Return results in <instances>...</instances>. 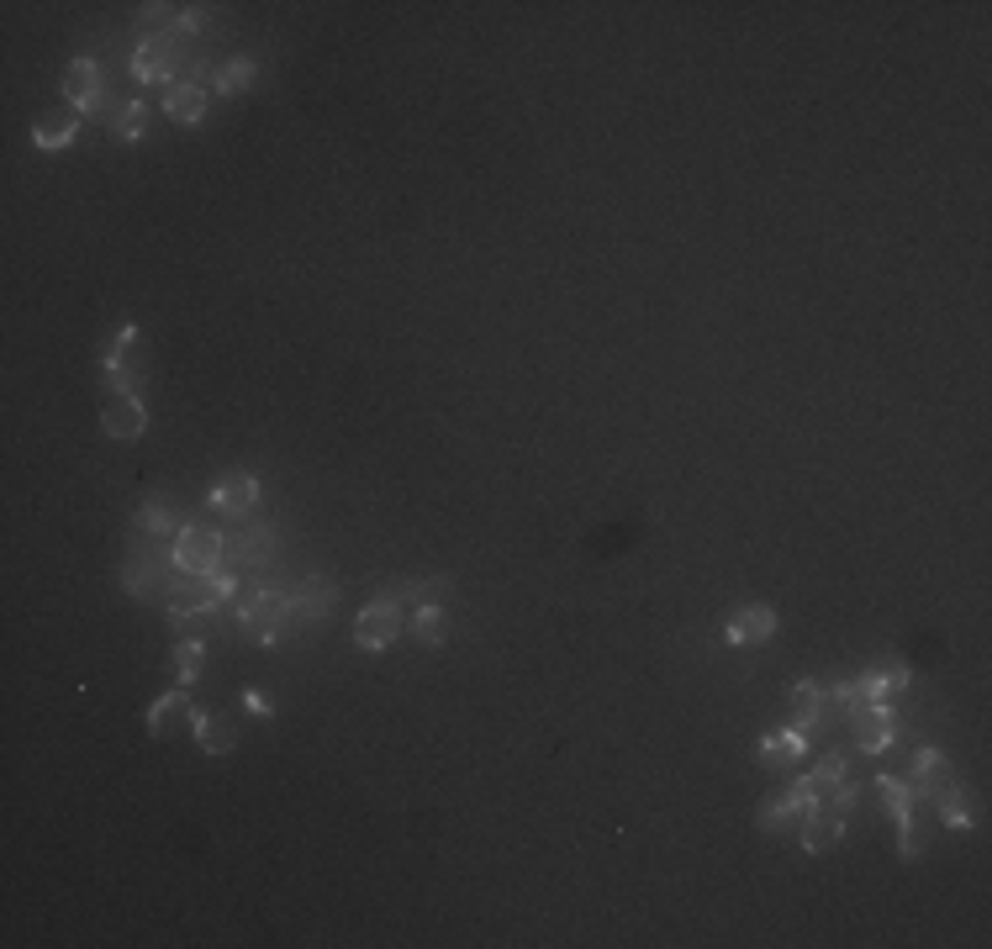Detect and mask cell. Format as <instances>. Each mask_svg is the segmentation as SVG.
I'll return each instance as SVG.
<instances>
[{
    "mask_svg": "<svg viewBox=\"0 0 992 949\" xmlns=\"http://www.w3.org/2000/svg\"><path fill=\"white\" fill-rule=\"evenodd\" d=\"M855 807V781H840L829 786L819 802L802 812V850L808 854H823L840 844V833H845V812Z\"/></svg>",
    "mask_w": 992,
    "mask_h": 949,
    "instance_id": "cell-1",
    "label": "cell"
},
{
    "mask_svg": "<svg viewBox=\"0 0 992 949\" xmlns=\"http://www.w3.org/2000/svg\"><path fill=\"white\" fill-rule=\"evenodd\" d=\"M402 601H412V586H391V591L375 596V601L360 612V622H354V643H360V649H391L396 633L407 628Z\"/></svg>",
    "mask_w": 992,
    "mask_h": 949,
    "instance_id": "cell-2",
    "label": "cell"
},
{
    "mask_svg": "<svg viewBox=\"0 0 992 949\" xmlns=\"http://www.w3.org/2000/svg\"><path fill=\"white\" fill-rule=\"evenodd\" d=\"M296 617V596H286V591H254L248 601H243V612H238V622H243V633L254 643H265V649H275V643L286 639V622Z\"/></svg>",
    "mask_w": 992,
    "mask_h": 949,
    "instance_id": "cell-3",
    "label": "cell"
},
{
    "mask_svg": "<svg viewBox=\"0 0 992 949\" xmlns=\"http://www.w3.org/2000/svg\"><path fill=\"white\" fill-rule=\"evenodd\" d=\"M170 559L180 575H212L222 569V533L217 527H180Z\"/></svg>",
    "mask_w": 992,
    "mask_h": 949,
    "instance_id": "cell-4",
    "label": "cell"
},
{
    "mask_svg": "<svg viewBox=\"0 0 992 949\" xmlns=\"http://www.w3.org/2000/svg\"><path fill=\"white\" fill-rule=\"evenodd\" d=\"M174 43H180V32L164 26V32H148L138 53H132V74L143 79V85H174Z\"/></svg>",
    "mask_w": 992,
    "mask_h": 949,
    "instance_id": "cell-5",
    "label": "cell"
},
{
    "mask_svg": "<svg viewBox=\"0 0 992 949\" xmlns=\"http://www.w3.org/2000/svg\"><path fill=\"white\" fill-rule=\"evenodd\" d=\"M850 723H855V749H861V755H882V749H893V738H897L893 707H882V702H866V707L855 712Z\"/></svg>",
    "mask_w": 992,
    "mask_h": 949,
    "instance_id": "cell-6",
    "label": "cell"
},
{
    "mask_svg": "<svg viewBox=\"0 0 992 949\" xmlns=\"http://www.w3.org/2000/svg\"><path fill=\"white\" fill-rule=\"evenodd\" d=\"M100 427H106L111 438H138V433L148 427L143 402H138L132 391H111V396L100 402Z\"/></svg>",
    "mask_w": 992,
    "mask_h": 949,
    "instance_id": "cell-7",
    "label": "cell"
},
{
    "mask_svg": "<svg viewBox=\"0 0 992 949\" xmlns=\"http://www.w3.org/2000/svg\"><path fill=\"white\" fill-rule=\"evenodd\" d=\"M776 633V612L766 607V601H745L739 612L728 617V633L724 639L734 643V649H750V643H766Z\"/></svg>",
    "mask_w": 992,
    "mask_h": 949,
    "instance_id": "cell-8",
    "label": "cell"
},
{
    "mask_svg": "<svg viewBox=\"0 0 992 949\" xmlns=\"http://www.w3.org/2000/svg\"><path fill=\"white\" fill-rule=\"evenodd\" d=\"M254 501H259V480L248 470H233L222 474V486L212 491V512L217 518H243V512H254Z\"/></svg>",
    "mask_w": 992,
    "mask_h": 949,
    "instance_id": "cell-9",
    "label": "cell"
},
{
    "mask_svg": "<svg viewBox=\"0 0 992 949\" xmlns=\"http://www.w3.org/2000/svg\"><path fill=\"white\" fill-rule=\"evenodd\" d=\"M191 728H195V744L206 749V755H227L233 744L243 738L238 723H227V717H212V712H201L191 707Z\"/></svg>",
    "mask_w": 992,
    "mask_h": 949,
    "instance_id": "cell-10",
    "label": "cell"
},
{
    "mask_svg": "<svg viewBox=\"0 0 992 949\" xmlns=\"http://www.w3.org/2000/svg\"><path fill=\"white\" fill-rule=\"evenodd\" d=\"M64 95H70V106H79V111H100V74H96V58H74L70 74H64Z\"/></svg>",
    "mask_w": 992,
    "mask_h": 949,
    "instance_id": "cell-11",
    "label": "cell"
},
{
    "mask_svg": "<svg viewBox=\"0 0 992 949\" xmlns=\"http://www.w3.org/2000/svg\"><path fill=\"white\" fill-rule=\"evenodd\" d=\"M191 707H195V702H191V691H185V686L164 691V696L148 707V734H153V738H170L174 728H180V717H191Z\"/></svg>",
    "mask_w": 992,
    "mask_h": 949,
    "instance_id": "cell-12",
    "label": "cell"
},
{
    "mask_svg": "<svg viewBox=\"0 0 992 949\" xmlns=\"http://www.w3.org/2000/svg\"><path fill=\"white\" fill-rule=\"evenodd\" d=\"M164 111H170V121H201L206 117V90L195 85V79H174L170 90H164Z\"/></svg>",
    "mask_w": 992,
    "mask_h": 949,
    "instance_id": "cell-13",
    "label": "cell"
},
{
    "mask_svg": "<svg viewBox=\"0 0 992 949\" xmlns=\"http://www.w3.org/2000/svg\"><path fill=\"white\" fill-rule=\"evenodd\" d=\"M798 759H802V734L792 723L766 734V744H760V765H766V770H787V765H798Z\"/></svg>",
    "mask_w": 992,
    "mask_h": 949,
    "instance_id": "cell-14",
    "label": "cell"
},
{
    "mask_svg": "<svg viewBox=\"0 0 992 949\" xmlns=\"http://www.w3.org/2000/svg\"><path fill=\"white\" fill-rule=\"evenodd\" d=\"M829 712V691L819 681H798L792 686V728H819Z\"/></svg>",
    "mask_w": 992,
    "mask_h": 949,
    "instance_id": "cell-15",
    "label": "cell"
},
{
    "mask_svg": "<svg viewBox=\"0 0 992 949\" xmlns=\"http://www.w3.org/2000/svg\"><path fill=\"white\" fill-rule=\"evenodd\" d=\"M333 601H339V591L328 586V580H307L301 591H296V617H307V622H322V617L333 612Z\"/></svg>",
    "mask_w": 992,
    "mask_h": 949,
    "instance_id": "cell-16",
    "label": "cell"
},
{
    "mask_svg": "<svg viewBox=\"0 0 992 949\" xmlns=\"http://www.w3.org/2000/svg\"><path fill=\"white\" fill-rule=\"evenodd\" d=\"M855 686L866 691L872 702H882V696H893V691L908 686V664H897V660H893V664H882V670H866V675H861Z\"/></svg>",
    "mask_w": 992,
    "mask_h": 949,
    "instance_id": "cell-17",
    "label": "cell"
},
{
    "mask_svg": "<svg viewBox=\"0 0 992 949\" xmlns=\"http://www.w3.org/2000/svg\"><path fill=\"white\" fill-rule=\"evenodd\" d=\"M74 138H79V117H74V111L43 117L32 127V142H38V148H64V142H74Z\"/></svg>",
    "mask_w": 992,
    "mask_h": 949,
    "instance_id": "cell-18",
    "label": "cell"
},
{
    "mask_svg": "<svg viewBox=\"0 0 992 949\" xmlns=\"http://www.w3.org/2000/svg\"><path fill=\"white\" fill-rule=\"evenodd\" d=\"M444 633H449V617H444V607H417V612H412V639H417V643L438 649V643H444Z\"/></svg>",
    "mask_w": 992,
    "mask_h": 949,
    "instance_id": "cell-19",
    "label": "cell"
},
{
    "mask_svg": "<svg viewBox=\"0 0 992 949\" xmlns=\"http://www.w3.org/2000/svg\"><path fill=\"white\" fill-rule=\"evenodd\" d=\"M143 127H148V106H143V100H127L117 117H111V132H117L121 142H138V138H143Z\"/></svg>",
    "mask_w": 992,
    "mask_h": 949,
    "instance_id": "cell-20",
    "label": "cell"
},
{
    "mask_svg": "<svg viewBox=\"0 0 992 949\" xmlns=\"http://www.w3.org/2000/svg\"><path fill=\"white\" fill-rule=\"evenodd\" d=\"M940 823L945 829H971V802H967V791H956V786H950V791H945L940 802Z\"/></svg>",
    "mask_w": 992,
    "mask_h": 949,
    "instance_id": "cell-21",
    "label": "cell"
},
{
    "mask_svg": "<svg viewBox=\"0 0 992 949\" xmlns=\"http://www.w3.org/2000/svg\"><path fill=\"white\" fill-rule=\"evenodd\" d=\"M248 79H254V64H248V58H233V64H222V74H217V85H212V90H217V95H243V90H248Z\"/></svg>",
    "mask_w": 992,
    "mask_h": 949,
    "instance_id": "cell-22",
    "label": "cell"
},
{
    "mask_svg": "<svg viewBox=\"0 0 992 949\" xmlns=\"http://www.w3.org/2000/svg\"><path fill=\"white\" fill-rule=\"evenodd\" d=\"M138 527H143L148 539H164L174 527V512L164 507V501H143V518H138Z\"/></svg>",
    "mask_w": 992,
    "mask_h": 949,
    "instance_id": "cell-23",
    "label": "cell"
},
{
    "mask_svg": "<svg viewBox=\"0 0 992 949\" xmlns=\"http://www.w3.org/2000/svg\"><path fill=\"white\" fill-rule=\"evenodd\" d=\"M802 812L792 802H787V791H781V797H771V802H766V812H760V829H787V823H798Z\"/></svg>",
    "mask_w": 992,
    "mask_h": 949,
    "instance_id": "cell-24",
    "label": "cell"
},
{
    "mask_svg": "<svg viewBox=\"0 0 992 949\" xmlns=\"http://www.w3.org/2000/svg\"><path fill=\"white\" fill-rule=\"evenodd\" d=\"M455 591V580H444V575H438V580H417V586H412V601H417V607H438V596H449Z\"/></svg>",
    "mask_w": 992,
    "mask_h": 949,
    "instance_id": "cell-25",
    "label": "cell"
},
{
    "mask_svg": "<svg viewBox=\"0 0 992 949\" xmlns=\"http://www.w3.org/2000/svg\"><path fill=\"white\" fill-rule=\"evenodd\" d=\"M238 554H243V565H265V554H269V527H254L248 539L238 544Z\"/></svg>",
    "mask_w": 992,
    "mask_h": 949,
    "instance_id": "cell-26",
    "label": "cell"
},
{
    "mask_svg": "<svg viewBox=\"0 0 992 949\" xmlns=\"http://www.w3.org/2000/svg\"><path fill=\"white\" fill-rule=\"evenodd\" d=\"M201 664H206V649H201L195 639H185V643H180V681H185V686L195 681V670H201Z\"/></svg>",
    "mask_w": 992,
    "mask_h": 949,
    "instance_id": "cell-27",
    "label": "cell"
},
{
    "mask_svg": "<svg viewBox=\"0 0 992 949\" xmlns=\"http://www.w3.org/2000/svg\"><path fill=\"white\" fill-rule=\"evenodd\" d=\"M201 26H206V11H201V6H185V11L174 17V32H201Z\"/></svg>",
    "mask_w": 992,
    "mask_h": 949,
    "instance_id": "cell-28",
    "label": "cell"
}]
</instances>
